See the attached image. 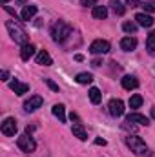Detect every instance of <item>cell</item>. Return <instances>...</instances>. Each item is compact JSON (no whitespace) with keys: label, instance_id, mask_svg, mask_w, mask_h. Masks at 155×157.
Returning a JSON list of instances; mask_svg holds the SVG:
<instances>
[{"label":"cell","instance_id":"obj_1","mask_svg":"<svg viewBox=\"0 0 155 157\" xmlns=\"http://www.w3.org/2000/svg\"><path fill=\"white\" fill-rule=\"evenodd\" d=\"M6 28H7V31H9V35H11V39L15 40L17 44H29L28 40H29V35L26 33V29L18 24V22H15V20H7L6 22Z\"/></svg>","mask_w":155,"mask_h":157},{"label":"cell","instance_id":"obj_2","mask_svg":"<svg viewBox=\"0 0 155 157\" xmlns=\"http://www.w3.org/2000/svg\"><path fill=\"white\" fill-rule=\"evenodd\" d=\"M71 33H73V28L70 24L62 22V20H59V22H55L51 26V39L55 40V42H64Z\"/></svg>","mask_w":155,"mask_h":157},{"label":"cell","instance_id":"obj_3","mask_svg":"<svg viewBox=\"0 0 155 157\" xmlns=\"http://www.w3.org/2000/svg\"><path fill=\"white\" fill-rule=\"evenodd\" d=\"M126 144H128V148L135 154V155L139 157H150L152 154H150V150H148V146H146V143L141 139V137H126Z\"/></svg>","mask_w":155,"mask_h":157},{"label":"cell","instance_id":"obj_4","mask_svg":"<svg viewBox=\"0 0 155 157\" xmlns=\"http://www.w3.org/2000/svg\"><path fill=\"white\" fill-rule=\"evenodd\" d=\"M17 144H18V148H20L22 152H26V154H31V152H35V148H37V143L33 141V137H31L29 133L20 135V137L17 139Z\"/></svg>","mask_w":155,"mask_h":157},{"label":"cell","instance_id":"obj_5","mask_svg":"<svg viewBox=\"0 0 155 157\" xmlns=\"http://www.w3.org/2000/svg\"><path fill=\"white\" fill-rule=\"evenodd\" d=\"M89 51L93 55H104L110 51V42L108 40H93L89 46Z\"/></svg>","mask_w":155,"mask_h":157},{"label":"cell","instance_id":"obj_6","mask_svg":"<svg viewBox=\"0 0 155 157\" xmlns=\"http://www.w3.org/2000/svg\"><path fill=\"white\" fill-rule=\"evenodd\" d=\"M0 130H2V133H4V135H7V137H13V135L17 133V121H15L13 117H7L4 122H2Z\"/></svg>","mask_w":155,"mask_h":157},{"label":"cell","instance_id":"obj_7","mask_svg":"<svg viewBox=\"0 0 155 157\" xmlns=\"http://www.w3.org/2000/svg\"><path fill=\"white\" fill-rule=\"evenodd\" d=\"M108 108H110V113L113 117H120L124 113V102L120 99H112L110 104H108Z\"/></svg>","mask_w":155,"mask_h":157},{"label":"cell","instance_id":"obj_8","mask_svg":"<svg viewBox=\"0 0 155 157\" xmlns=\"http://www.w3.org/2000/svg\"><path fill=\"white\" fill-rule=\"evenodd\" d=\"M42 102H44V101H42L40 95H33L31 99H28V101L24 102V110H26V112H35L37 108L42 106Z\"/></svg>","mask_w":155,"mask_h":157},{"label":"cell","instance_id":"obj_9","mask_svg":"<svg viewBox=\"0 0 155 157\" xmlns=\"http://www.w3.org/2000/svg\"><path fill=\"white\" fill-rule=\"evenodd\" d=\"M128 122H133V124H141V126H148L150 124V119L144 117V115H141V113H130L128 117H126Z\"/></svg>","mask_w":155,"mask_h":157},{"label":"cell","instance_id":"obj_10","mask_svg":"<svg viewBox=\"0 0 155 157\" xmlns=\"http://www.w3.org/2000/svg\"><path fill=\"white\" fill-rule=\"evenodd\" d=\"M135 20H137V24L142 26V28H152V26H153V18H152L150 15H146V13L135 15Z\"/></svg>","mask_w":155,"mask_h":157},{"label":"cell","instance_id":"obj_11","mask_svg":"<svg viewBox=\"0 0 155 157\" xmlns=\"http://www.w3.org/2000/svg\"><path fill=\"white\" fill-rule=\"evenodd\" d=\"M9 88H11L17 95H24V93H28V91H29V86H28V84H22V82H18V80L9 82Z\"/></svg>","mask_w":155,"mask_h":157},{"label":"cell","instance_id":"obj_12","mask_svg":"<svg viewBox=\"0 0 155 157\" xmlns=\"http://www.w3.org/2000/svg\"><path fill=\"white\" fill-rule=\"evenodd\" d=\"M37 64L40 66H51L53 64V59L49 57V53L46 51V49H40L39 55H37Z\"/></svg>","mask_w":155,"mask_h":157},{"label":"cell","instance_id":"obj_13","mask_svg":"<svg viewBox=\"0 0 155 157\" xmlns=\"http://www.w3.org/2000/svg\"><path fill=\"white\" fill-rule=\"evenodd\" d=\"M120 48L124 51H133L137 48V39L135 37H124V39L120 40Z\"/></svg>","mask_w":155,"mask_h":157},{"label":"cell","instance_id":"obj_14","mask_svg":"<svg viewBox=\"0 0 155 157\" xmlns=\"http://www.w3.org/2000/svg\"><path fill=\"white\" fill-rule=\"evenodd\" d=\"M137 86H139V80L133 75H124L122 77V88L124 90H135Z\"/></svg>","mask_w":155,"mask_h":157},{"label":"cell","instance_id":"obj_15","mask_svg":"<svg viewBox=\"0 0 155 157\" xmlns=\"http://www.w3.org/2000/svg\"><path fill=\"white\" fill-rule=\"evenodd\" d=\"M33 55H35V46H33V44H24L22 49H20V57H22V60H29Z\"/></svg>","mask_w":155,"mask_h":157},{"label":"cell","instance_id":"obj_16","mask_svg":"<svg viewBox=\"0 0 155 157\" xmlns=\"http://www.w3.org/2000/svg\"><path fill=\"white\" fill-rule=\"evenodd\" d=\"M51 112L60 122H66V108H64V104H55L51 108Z\"/></svg>","mask_w":155,"mask_h":157},{"label":"cell","instance_id":"obj_17","mask_svg":"<svg viewBox=\"0 0 155 157\" xmlns=\"http://www.w3.org/2000/svg\"><path fill=\"white\" fill-rule=\"evenodd\" d=\"M35 15H37V6H26V7L22 9V13H20L22 20H28V22H29Z\"/></svg>","mask_w":155,"mask_h":157},{"label":"cell","instance_id":"obj_18","mask_svg":"<svg viewBox=\"0 0 155 157\" xmlns=\"http://www.w3.org/2000/svg\"><path fill=\"white\" fill-rule=\"evenodd\" d=\"M71 132H73V135L78 137L80 141H86V139H88V133H86V130L82 128V124H80V122H75V124H73Z\"/></svg>","mask_w":155,"mask_h":157},{"label":"cell","instance_id":"obj_19","mask_svg":"<svg viewBox=\"0 0 155 157\" xmlns=\"http://www.w3.org/2000/svg\"><path fill=\"white\" fill-rule=\"evenodd\" d=\"M93 17L104 20V18L108 17V9H106L104 6H93Z\"/></svg>","mask_w":155,"mask_h":157},{"label":"cell","instance_id":"obj_20","mask_svg":"<svg viewBox=\"0 0 155 157\" xmlns=\"http://www.w3.org/2000/svg\"><path fill=\"white\" fill-rule=\"evenodd\" d=\"M89 101H91L93 104H99V102L102 101V93H100L99 88H91V90H89Z\"/></svg>","mask_w":155,"mask_h":157},{"label":"cell","instance_id":"obj_21","mask_svg":"<svg viewBox=\"0 0 155 157\" xmlns=\"http://www.w3.org/2000/svg\"><path fill=\"white\" fill-rule=\"evenodd\" d=\"M146 49H148L150 55L155 57V31H152V33L148 35V39H146Z\"/></svg>","mask_w":155,"mask_h":157},{"label":"cell","instance_id":"obj_22","mask_svg":"<svg viewBox=\"0 0 155 157\" xmlns=\"http://www.w3.org/2000/svg\"><path fill=\"white\" fill-rule=\"evenodd\" d=\"M110 6H112V11H113L115 15H119V17H122V15H124V11H126V7H124L119 0H112V4H110Z\"/></svg>","mask_w":155,"mask_h":157},{"label":"cell","instance_id":"obj_23","mask_svg":"<svg viewBox=\"0 0 155 157\" xmlns=\"http://www.w3.org/2000/svg\"><path fill=\"white\" fill-rule=\"evenodd\" d=\"M77 82L78 84H91V82H93V75H91V73H78Z\"/></svg>","mask_w":155,"mask_h":157},{"label":"cell","instance_id":"obj_24","mask_svg":"<svg viewBox=\"0 0 155 157\" xmlns=\"http://www.w3.org/2000/svg\"><path fill=\"white\" fill-rule=\"evenodd\" d=\"M141 104H142V97L141 95H131L130 97V108H141Z\"/></svg>","mask_w":155,"mask_h":157},{"label":"cell","instance_id":"obj_25","mask_svg":"<svg viewBox=\"0 0 155 157\" xmlns=\"http://www.w3.org/2000/svg\"><path fill=\"white\" fill-rule=\"evenodd\" d=\"M122 29H124L126 33H135V31H137V24H135V22H124V24H122Z\"/></svg>","mask_w":155,"mask_h":157},{"label":"cell","instance_id":"obj_26","mask_svg":"<svg viewBox=\"0 0 155 157\" xmlns=\"http://www.w3.org/2000/svg\"><path fill=\"white\" fill-rule=\"evenodd\" d=\"M44 82H46V84H47V86H49V88H51L53 91H59V86H57V84H55V82H53L51 78H44Z\"/></svg>","mask_w":155,"mask_h":157},{"label":"cell","instance_id":"obj_27","mask_svg":"<svg viewBox=\"0 0 155 157\" xmlns=\"http://www.w3.org/2000/svg\"><path fill=\"white\" fill-rule=\"evenodd\" d=\"M142 7H144V11H148V13H153V11H155V6H153V4H150V2H144V4H142Z\"/></svg>","mask_w":155,"mask_h":157},{"label":"cell","instance_id":"obj_28","mask_svg":"<svg viewBox=\"0 0 155 157\" xmlns=\"http://www.w3.org/2000/svg\"><path fill=\"white\" fill-rule=\"evenodd\" d=\"M4 9H6V11H7V13H9V15H11V17L17 20V13H15V9H11L9 6H4Z\"/></svg>","mask_w":155,"mask_h":157},{"label":"cell","instance_id":"obj_29","mask_svg":"<svg viewBox=\"0 0 155 157\" xmlns=\"http://www.w3.org/2000/svg\"><path fill=\"white\" fill-rule=\"evenodd\" d=\"M126 4H128L130 7H137V6H141V2H139V0H126Z\"/></svg>","mask_w":155,"mask_h":157},{"label":"cell","instance_id":"obj_30","mask_svg":"<svg viewBox=\"0 0 155 157\" xmlns=\"http://www.w3.org/2000/svg\"><path fill=\"white\" fill-rule=\"evenodd\" d=\"M95 144H97V146H104V144H106V141L99 137V139H95Z\"/></svg>","mask_w":155,"mask_h":157},{"label":"cell","instance_id":"obj_31","mask_svg":"<svg viewBox=\"0 0 155 157\" xmlns=\"http://www.w3.org/2000/svg\"><path fill=\"white\" fill-rule=\"evenodd\" d=\"M100 64H102V62H100V59H95V60L91 62V66H93V68H99Z\"/></svg>","mask_w":155,"mask_h":157},{"label":"cell","instance_id":"obj_32","mask_svg":"<svg viewBox=\"0 0 155 157\" xmlns=\"http://www.w3.org/2000/svg\"><path fill=\"white\" fill-rule=\"evenodd\" d=\"M80 4H82L84 7H88V6H91V4H93V0H80Z\"/></svg>","mask_w":155,"mask_h":157},{"label":"cell","instance_id":"obj_33","mask_svg":"<svg viewBox=\"0 0 155 157\" xmlns=\"http://www.w3.org/2000/svg\"><path fill=\"white\" fill-rule=\"evenodd\" d=\"M0 77H2V80H7V78H9V73H7V71L4 70V71L0 73Z\"/></svg>","mask_w":155,"mask_h":157},{"label":"cell","instance_id":"obj_34","mask_svg":"<svg viewBox=\"0 0 155 157\" xmlns=\"http://www.w3.org/2000/svg\"><path fill=\"white\" fill-rule=\"evenodd\" d=\"M152 117H155V106L152 108Z\"/></svg>","mask_w":155,"mask_h":157},{"label":"cell","instance_id":"obj_35","mask_svg":"<svg viewBox=\"0 0 155 157\" xmlns=\"http://www.w3.org/2000/svg\"><path fill=\"white\" fill-rule=\"evenodd\" d=\"M26 2H28V0H18V4H26Z\"/></svg>","mask_w":155,"mask_h":157},{"label":"cell","instance_id":"obj_36","mask_svg":"<svg viewBox=\"0 0 155 157\" xmlns=\"http://www.w3.org/2000/svg\"><path fill=\"white\" fill-rule=\"evenodd\" d=\"M146 2H150V4H153L155 6V0H146Z\"/></svg>","mask_w":155,"mask_h":157},{"label":"cell","instance_id":"obj_37","mask_svg":"<svg viewBox=\"0 0 155 157\" xmlns=\"http://www.w3.org/2000/svg\"><path fill=\"white\" fill-rule=\"evenodd\" d=\"M7 2H9V0H2V4H4V6H6V4H7Z\"/></svg>","mask_w":155,"mask_h":157}]
</instances>
